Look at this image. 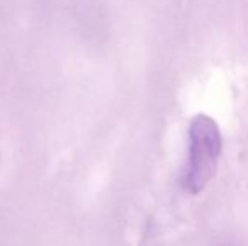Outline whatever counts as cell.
Wrapping results in <instances>:
<instances>
[{"label":"cell","mask_w":248,"mask_h":246,"mask_svg":"<svg viewBox=\"0 0 248 246\" xmlns=\"http://www.w3.org/2000/svg\"><path fill=\"white\" fill-rule=\"evenodd\" d=\"M221 130L209 115H198L189 125L186 167L183 187L189 194H198L209 184L218 171L221 155Z\"/></svg>","instance_id":"cell-1"}]
</instances>
